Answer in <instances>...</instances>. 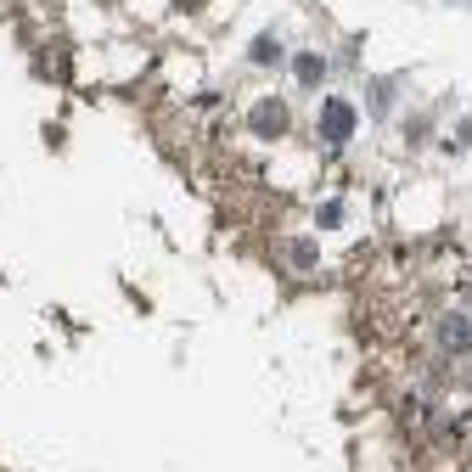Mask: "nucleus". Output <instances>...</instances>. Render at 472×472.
I'll return each instance as SVG.
<instances>
[{
  "mask_svg": "<svg viewBox=\"0 0 472 472\" xmlns=\"http://www.w3.org/2000/svg\"><path fill=\"white\" fill-rule=\"evenodd\" d=\"M349 130H354V107H349V101H326L320 135H326V141H349Z\"/></svg>",
  "mask_w": 472,
  "mask_h": 472,
  "instance_id": "obj_1",
  "label": "nucleus"
},
{
  "mask_svg": "<svg viewBox=\"0 0 472 472\" xmlns=\"http://www.w3.org/2000/svg\"><path fill=\"white\" fill-rule=\"evenodd\" d=\"M253 130H259V135H281V130H287V107H281V101H264V107L253 113Z\"/></svg>",
  "mask_w": 472,
  "mask_h": 472,
  "instance_id": "obj_2",
  "label": "nucleus"
},
{
  "mask_svg": "<svg viewBox=\"0 0 472 472\" xmlns=\"http://www.w3.org/2000/svg\"><path fill=\"white\" fill-rule=\"evenodd\" d=\"M439 337H444V343H450V349L461 354V349H467V343H472V326H467V320H461V315H450V320L439 326Z\"/></svg>",
  "mask_w": 472,
  "mask_h": 472,
  "instance_id": "obj_3",
  "label": "nucleus"
},
{
  "mask_svg": "<svg viewBox=\"0 0 472 472\" xmlns=\"http://www.w3.org/2000/svg\"><path fill=\"white\" fill-rule=\"evenodd\" d=\"M293 74H298V84H320V74H326V62H320L315 51H304V57H293Z\"/></svg>",
  "mask_w": 472,
  "mask_h": 472,
  "instance_id": "obj_4",
  "label": "nucleus"
},
{
  "mask_svg": "<svg viewBox=\"0 0 472 472\" xmlns=\"http://www.w3.org/2000/svg\"><path fill=\"white\" fill-rule=\"evenodd\" d=\"M276 57H281L276 40H259V45H253V62H276Z\"/></svg>",
  "mask_w": 472,
  "mask_h": 472,
  "instance_id": "obj_5",
  "label": "nucleus"
},
{
  "mask_svg": "<svg viewBox=\"0 0 472 472\" xmlns=\"http://www.w3.org/2000/svg\"><path fill=\"white\" fill-rule=\"evenodd\" d=\"M180 6H186V11H191V6H203V0H180Z\"/></svg>",
  "mask_w": 472,
  "mask_h": 472,
  "instance_id": "obj_6",
  "label": "nucleus"
}]
</instances>
